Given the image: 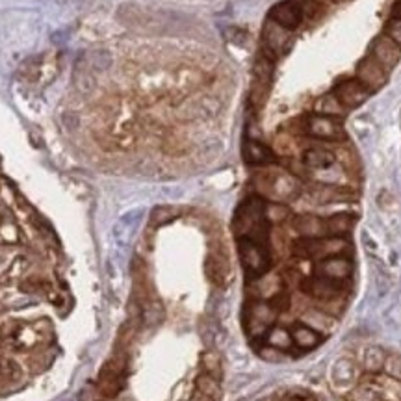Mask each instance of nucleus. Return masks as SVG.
Masks as SVG:
<instances>
[{
	"mask_svg": "<svg viewBox=\"0 0 401 401\" xmlns=\"http://www.w3.org/2000/svg\"><path fill=\"white\" fill-rule=\"evenodd\" d=\"M394 17L395 19H401V2L398 4V6L394 8Z\"/></svg>",
	"mask_w": 401,
	"mask_h": 401,
	"instance_id": "37",
	"label": "nucleus"
},
{
	"mask_svg": "<svg viewBox=\"0 0 401 401\" xmlns=\"http://www.w3.org/2000/svg\"><path fill=\"white\" fill-rule=\"evenodd\" d=\"M207 273L210 281L218 284V286H223L229 281V265H227L223 259H218V257H210L208 259Z\"/></svg>",
	"mask_w": 401,
	"mask_h": 401,
	"instance_id": "24",
	"label": "nucleus"
},
{
	"mask_svg": "<svg viewBox=\"0 0 401 401\" xmlns=\"http://www.w3.org/2000/svg\"><path fill=\"white\" fill-rule=\"evenodd\" d=\"M316 4L314 0H284L272 10V21L286 30L297 28L305 17L314 13Z\"/></svg>",
	"mask_w": 401,
	"mask_h": 401,
	"instance_id": "3",
	"label": "nucleus"
},
{
	"mask_svg": "<svg viewBox=\"0 0 401 401\" xmlns=\"http://www.w3.org/2000/svg\"><path fill=\"white\" fill-rule=\"evenodd\" d=\"M348 240H344L342 236H324L314 238V240H303L301 243H295V253H299L301 257L314 260L330 259V257H340L346 251H349Z\"/></svg>",
	"mask_w": 401,
	"mask_h": 401,
	"instance_id": "2",
	"label": "nucleus"
},
{
	"mask_svg": "<svg viewBox=\"0 0 401 401\" xmlns=\"http://www.w3.org/2000/svg\"><path fill=\"white\" fill-rule=\"evenodd\" d=\"M314 112L319 113V115H327V118H342L346 113V108L340 100L333 95H324L319 97L316 102H314Z\"/></svg>",
	"mask_w": 401,
	"mask_h": 401,
	"instance_id": "19",
	"label": "nucleus"
},
{
	"mask_svg": "<svg viewBox=\"0 0 401 401\" xmlns=\"http://www.w3.org/2000/svg\"><path fill=\"white\" fill-rule=\"evenodd\" d=\"M303 164L313 171H321V169H327L330 165L337 164V156L329 149L310 147L303 154Z\"/></svg>",
	"mask_w": 401,
	"mask_h": 401,
	"instance_id": "17",
	"label": "nucleus"
},
{
	"mask_svg": "<svg viewBox=\"0 0 401 401\" xmlns=\"http://www.w3.org/2000/svg\"><path fill=\"white\" fill-rule=\"evenodd\" d=\"M386 69L383 65H379L372 56H368L359 64L357 67V80L362 82L366 88L370 91H375V89L383 88L386 84Z\"/></svg>",
	"mask_w": 401,
	"mask_h": 401,
	"instance_id": "10",
	"label": "nucleus"
},
{
	"mask_svg": "<svg viewBox=\"0 0 401 401\" xmlns=\"http://www.w3.org/2000/svg\"><path fill=\"white\" fill-rule=\"evenodd\" d=\"M243 158L248 164L253 165H265L272 164L275 156H273L272 149H268L265 145L259 142H245L243 145Z\"/></svg>",
	"mask_w": 401,
	"mask_h": 401,
	"instance_id": "18",
	"label": "nucleus"
},
{
	"mask_svg": "<svg viewBox=\"0 0 401 401\" xmlns=\"http://www.w3.org/2000/svg\"><path fill=\"white\" fill-rule=\"evenodd\" d=\"M203 370L205 373H210L212 377L221 379V372H223V366H221V359H219V355L216 351H207V353L203 355Z\"/></svg>",
	"mask_w": 401,
	"mask_h": 401,
	"instance_id": "28",
	"label": "nucleus"
},
{
	"mask_svg": "<svg viewBox=\"0 0 401 401\" xmlns=\"http://www.w3.org/2000/svg\"><path fill=\"white\" fill-rule=\"evenodd\" d=\"M357 381V366L353 360L338 359L330 368V383L337 389H348Z\"/></svg>",
	"mask_w": 401,
	"mask_h": 401,
	"instance_id": "14",
	"label": "nucleus"
},
{
	"mask_svg": "<svg viewBox=\"0 0 401 401\" xmlns=\"http://www.w3.org/2000/svg\"><path fill=\"white\" fill-rule=\"evenodd\" d=\"M295 232L303 236L305 240H314V238L327 236V229H325V219L313 216V214H305L294 219Z\"/></svg>",
	"mask_w": 401,
	"mask_h": 401,
	"instance_id": "13",
	"label": "nucleus"
},
{
	"mask_svg": "<svg viewBox=\"0 0 401 401\" xmlns=\"http://www.w3.org/2000/svg\"><path fill=\"white\" fill-rule=\"evenodd\" d=\"M189 401H212V400H210V398H207V395L199 394V392H195V395Z\"/></svg>",
	"mask_w": 401,
	"mask_h": 401,
	"instance_id": "36",
	"label": "nucleus"
},
{
	"mask_svg": "<svg viewBox=\"0 0 401 401\" xmlns=\"http://www.w3.org/2000/svg\"><path fill=\"white\" fill-rule=\"evenodd\" d=\"M142 318L145 325H149V327H156V325L164 319V308H162L160 303L154 301V303H151V305H147V307L143 308Z\"/></svg>",
	"mask_w": 401,
	"mask_h": 401,
	"instance_id": "30",
	"label": "nucleus"
},
{
	"mask_svg": "<svg viewBox=\"0 0 401 401\" xmlns=\"http://www.w3.org/2000/svg\"><path fill=\"white\" fill-rule=\"evenodd\" d=\"M372 58L389 71V69H394L401 59V48L390 37H377L372 45Z\"/></svg>",
	"mask_w": 401,
	"mask_h": 401,
	"instance_id": "11",
	"label": "nucleus"
},
{
	"mask_svg": "<svg viewBox=\"0 0 401 401\" xmlns=\"http://www.w3.org/2000/svg\"><path fill=\"white\" fill-rule=\"evenodd\" d=\"M277 308L273 307L272 303L268 301V303H254L251 310H249V324L251 327H257V333L259 330L268 329L270 325L275 324V319H277Z\"/></svg>",
	"mask_w": 401,
	"mask_h": 401,
	"instance_id": "15",
	"label": "nucleus"
},
{
	"mask_svg": "<svg viewBox=\"0 0 401 401\" xmlns=\"http://www.w3.org/2000/svg\"><path fill=\"white\" fill-rule=\"evenodd\" d=\"M301 288L305 294L319 301H330V299H340L344 297V281H333V279L325 277H313L307 279L305 283L301 284Z\"/></svg>",
	"mask_w": 401,
	"mask_h": 401,
	"instance_id": "6",
	"label": "nucleus"
},
{
	"mask_svg": "<svg viewBox=\"0 0 401 401\" xmlns=\"http://www.w3.org/2000/svg\"><path fill=\"white\" fill-rule=\"evenodd\" d=\"M264 192L277 203L290 200L294 199L295 194H297V180L288 173H272V175H265Z\"/></svg>",
	"mask_w": 401,
	"mask_h": 401,
	"instance_id": "7",
	"label": "nucleus"
},
{
	"mask_svg": "<svg viewBox=\"0 0 401 401\" xmlns=\"http://www.w3.org/2000/svg\"><path fill=\"white\" fill-rule=\"evenodd\" d=\"M303 324L308 325L316 333H329L335 327V319L324 310H308L303 316Z\"/></svg>",
	"mask_w": 401,
	"mask_h": 401,
	"instance_id": "23",
	"label": "nucleus"
},
{
	"mask_svg": "<svg viewBox=\"0 0 401 401\" xmlns=\"http://www.w3.org/2000/svg\"><path fill=\"white\" fill-rule=\"evenodd\" d=\"M124 368H127V360L123 357H112L102 366L99 375V389L106 398L118 395L119 390L123 389Z\"/></svg>",
	"mask_w": 401,
	"mask_h": 401,
	"instance_id": "4",
	"label": "nucleus"
},
{
	"mask_svg": "<svg viewBox=\"0 0 401 401\" xmlns=\"http://www.w3.org/2000/svg\"><path fill=\"white\" fill-rule=\"evenodd\" d=\"M238 253H240L243 270H245L249 277H262L272 265V257H270V251L265 249L264 243L251 240V238H240Z\"/></svg>",
	"mask_w": 401,
	"mask_h": 401,
	"instance_id": "1",
	"label": "nucleus"
},
{
	"mask_svg": "<svg viewBox=\"0 0 401 401\" xmlns=\"http://www.w3.org/2000/svg\"><path fill=\"white\" fill-rule=\"evenodd\" d=\"M195 389L197 392L203 395H207L212 401H216L221 394V389H219V379L212 377L210 373H200L199 377L195 379Z\"/></svg>",
	"mask_w": 401,
	"mask_h": 401,
	"instance_id": "25",
	"label": "nucleus"
},
{
	"mask_svg": "<svg viewBox=\"0 0 401 401\" xmlns=\"http://www.w3.org/2000/svg\"><path fill=\"white\" fill-rule=\"evenodd\" d=\"M316 173V178L319 183L329 184V186H335V184H340L344 180V169H340L337 164L330 165L327 169H321V171H314Z\"/></svg>",
	"mask_w": 401,
	"mask_h": 401,
	"instance_id": "29",
	"label": "nucleus"
},
{
	"mask_svg": "<svg viewBox=\"0 0 401 401\" xmlns=\"http://www.w3.org/2000/svg\"><path fill=\"white\" fill-rule=\"evenodd\" d=\"M143 218V210L142 208H136V210H132V212L124 214L123 218L119 219L118 225H115V229H113V234L118 238L119 243H129L134 236V232L138 230L140 223H142Z\"/></svg>",
	"mask_w": 401,
	"mask_h": 401,
	"instance_id": "16",
	"label": "nucleus"
},
{
	"mask_svg": "<svg viewBox=\"0 0 401 401\" xmlns=\"http://www.w3.org/2000/svg\"><path fill=\"white\" fill-rule=\"evenodd\" d=\"M314 272H316L318 277L333 279V281H346L353 273V264L346 257H330V259L318 260Z\"/></svg>",
	"mask_w": 401,
	"mask_h": 401,
	"instance_id": "9",
	"label": "nucleus"
},
{
	"mask_svg": "<svg viewBox=\"0 0 401 401\" xmlns=\"http://www.w3.org/2000/svg\"><path fill=\"white\" fill-rule=\"evenodd\" d=\"M370 95H372V91L366 88L364 84L359 82L357 78L346 80L335 88V97L342 102L346 110H353V108L364 104Z\"/></svg>",
	"mask_w": 401,
	"mask_h": 401,
	"instance_id": "8",
	"label": "nucleus"
},
{
	"mask_svg": "<svg viewBox=\"0 0 401 401\" xmlns=\"http://www.w3.org/2000/svg\"><path fill=\"white\" fill-rule=\"evenodd\" d=\"M384 359H386V353L383 351V348L370 346V348L364 349V353L360 357V362H362V368L368 373H377L383 370Z\"/></svg>",
	"mask_w": 401,
	"mask_h": 401,
	"instance_id": "22",
	"label": "nucleus"
},
{
	"mask_svg": "<svg viewBox=\"0 0 401 401\" xmlns=\"http://www.w3.org/2000/svg\"><path fill=\"white\" fill-rule=\"evenodd\" d=\"M384 32H386V37H390L401 48V19H390Z\"/></svg>",
	"mask_w": 401,
	"mask_h": 401,
	"instance_id": "33",
	"label": "nucleus"
},
{
	"mask_svg": "<svg viewBox=\"0 0 401 401\" xmlns=\"http://www.w3.org/2000/svg\"><path fill=\"white\" fill-rule=\"evenodd\" d=\"M2 373H4L6 377L15 379V377H19V373H21V370H19V366L15 364L13 360H6V362L2 364Z\"/></svg>",
	"mask_w": 401,
	"mask_h": 401,
	"instance_id": "34",
	"label": "nucleus"
},
{
	"mask_svg": "<svg viewBox=\"0 0 401 401\" xmlns=\"http://www.w3.org/2000/svg\"><path fill=\"white\" fill-rule=\"evenodd\" d=\"M268 346L279 349V351H284V349H290L294 346V340H292V333L284 327H273V329L268 330Z\"/></svg>",
	"mask_w": 401,
	"mask_h": 401,
	"instance_id": "26",
	"label": "nucleus"
},
{
	"mask_svg": "<svg viewBox=\"0 0 401 401\" xmlns=\"http://www.w3.org/2000/svg\"><path fill=\"white\" fill-rule=\"evenodd\" d=\"M355 219L349 214H335L330 218L325 219V229H327V236H344L349 230L353 229Z\"/></svg>",
	"mask_w": 401,
	"mask_h": 401,
	"instance_id": "21",
	"label": "nucleus"
},
{
	"mask_svg": "<svg viewBox=\"0 0 401 401\" xmlns=\"http://www.w3.org/2000/svg\"><path fill=\"white\" fill-rule=\"evenodd\" d=\"M264 43L265 48L270 50L272 54H283L288 50V47L292 45V36L288 34V30L279 26L277 23H270L265 24L264 30Z\"/></svg>",
	"mask_w": 401,
	"mask_h": 401,
	"instance_id": "12",
	"label": "nucleus"
},
{
	"mask_svg": "<svg viewBox=\"0 0 401 401\" xmlns=\"http://www.w3.org/2000/svg\"><path fill=\"white\" fill-rule=\"evenodd\" d=\"M383 370L386 372V375L395 381H401V357L400 355H386L384 359Z\"/></svg>",
	"mask_w": 401,
	"mask_h": 401,
	"instance_id": "31",
	"label": "nucleus"
},
{
	"mask_svg": "<svg viewBox=\"0 0 401 401\" xmlns=\"http://www.w3.org/2000/svg\"><path fill=\"white\" fill-rule=\"evenodd\" d=\"M260 355H262L265 360H277L279 357H281V351L275 348H272V346H268V348H264L262 351H260Z\"/></svg>",
	"mask_w": 401,
	"mask_h": 401,
	"instance_id": "35",
	"label": "nucleus"
},
{
	"mask_svg": "<svg viewBox=\"0 0 401 401\" xmlns=\"http://www.w3.org/2000/svg\"><path fill=\"white\" fill-rule=\"evenodd\" d=\"M292 333V340H294L295 346H299L301 349H313L316 348L321 340L319 333H316L314 329H310L308 325L299 324L295 325L294 329L290 330Z\"/></svg>",
	"mask_w": 401,
	"mask_h": 401,
	"instance_id": "20",
	"label": "nucleus"
},
{
	"mask_svg": "<svg viewBox=\"0 0 401 401\" xmlns=\"http://www.w3.org/2000/svg\"><path fill=\"white\" fill-rule=\"evenodd\" d=\"M288 216V208L281 205V203H273L270 207L265 208V219L270 221V223H279V221H283L284 218Z\"/></svg>",
	"mask_w": 401,
	"mask_h": 401,
	"instance_id": "32",
	"label": "nucleus"
},
{
	"mask_svg": "<svg viewBox=\"0 0 401 401\" xmlns=\"http://www.w3.org/2000/svg\"><path fill=\"white\" fill-rule=\"evenodd\" d=\"M308 136L316 138V140H324V142H338L344 138V130L335 118H327V115H310L305 124Z\"/></svg>",
	"mask_w": 401,
	"mask_h": 401,
	"instance_id": "5",
	"label": "nucleus"
},
{
	"mask_svg": "<svg viewBox=\"0 0 401 401\" xmlns=\"http://www.w3.org/2000/svg\"><path fill=\"white\" fill-rule=\"evenodd\" d=\"M264 277V275H262ZM259 292L265 299H273L275 295L283 294V281L279 275H272V277H264L259 284Z\"/></svg>",
	"mask_w": 401,
	"mask_h": 401,
	"instance_id": "27",
	"label": "nucleus"
}]
</instances>
